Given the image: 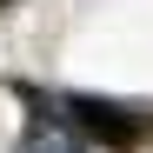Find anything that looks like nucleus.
Returning <instances> with one entry per match:
<instances>
[{
    "label": "nucleus",
    "mask_w": 153,
    "mask_h": 153,
    "mask_svg": "<svg viewBox=\"0 0 153 153\" xmlns=\"http://www.w3.org/2000/svg\"><path fill=\"white\" fill-rule=\"evenodd\" d=\"M67 126L80 140H100V146H113V153H126V146H140L146 140V126L126 113V107H107V100H67Z\"/></svg>",
    "instance_id": "obj_1"
},
{
    "label": "nucleus",
    "mask_w": 153,
    "mask_h": 153,
    "mask_svg": "<svg viewBox=\"0 0 153 153\" xmlns=\"http://www.w3.org/2000/svg\"><path fill=\"white\" fill-rule=\"evenodd\" d=\"M13 153H80V133L67 126V113H60V107H40Z\"/></svg>",
    "instance_id": "obj_2"
},
{
    "label": "nucleus",
    "mask_w": 153,
    "mask_h": 153,
    "mask_svg": "<svg viewBox=\"0 0 153 153\" xmlns=\"http://www.w3.org/2000/svg\"><path fill=\"white\" fill-rule=\"evenodd\" d=\"M0 7H13V0H0Z\"/></svg>",
    "instance_id": "obj_3"
}]
</instances>
